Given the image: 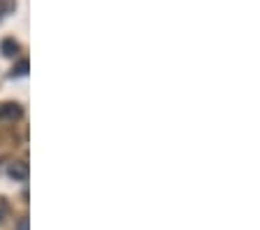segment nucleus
I'll return each mask as SVG.
<instances>
[{"label":"nucleus","mask_w":260,"mask_h":230,"mask_svg":"<svg viewBox=\"0 0 260 230\" xmlns=\"http://www.w3.org/2000/svg\"><path fill=\"white\" fill-rule=\"evenodd\" d=\"M7 175H10L14 181H26L28 179V163H23V160L12 163L10 170H7Z\"/></svg>","instance_id":"obj_1"},{"label":"nucleus","mask_w":260,"mask_h":230,"mask_svg":"<svg viewBox=\"0 0 260 230\" xmlns=\"http://www.w3.org/2000/svg\"><path fill=\"white\" fill-rule=\"evenodd\" d=\"M21 116V107L16 103H5V105H0V119H5V121H16Z\"/></svg>","instance_id":"obj_2"},{"label":"nucleus","mask_w":260,"mask_h":230,"mask_svg":"<svg viewBox=\"0 0 260 230\" xmlns=\"http://www.w3.org/2000/svg\"><path fill=\"white\" fill-rule=\"evenodd\" d=\"M0 51H3V56L12 58V56L19 54V42H16V40H12V38L3 40V42H0Z\"/></svg>","instance_id":"obj_3"},{"label":"nucleus","mask_w":260,"mask_h":230,"mask_svg":"<svg viewBox=\"0 0 260 230\" xmlns=\"http://www.w3.org/2000/svg\"><path fill=\"white\" fill-rule=\"evenodd\" d=\"M28 65H30V63H28L26 58L23 60H19V63H16L14 65V70H12V77H23L28 72Z\"/></svg>","instance_id":"obj_4"},{"label":"nucleus","mask_w":260,"mask_h":230,"mask_svg":"<svg viewBox=\"0 0 260 230\" xmlns=\"http://www.w3.org/2000/svg\"><path fill=\"white\" fill-rule=\"evenodd\" d=\"M16 230H28V219H21L16 223Z\"/></svg>","instance_id":"obj_5"}]
</instances>
